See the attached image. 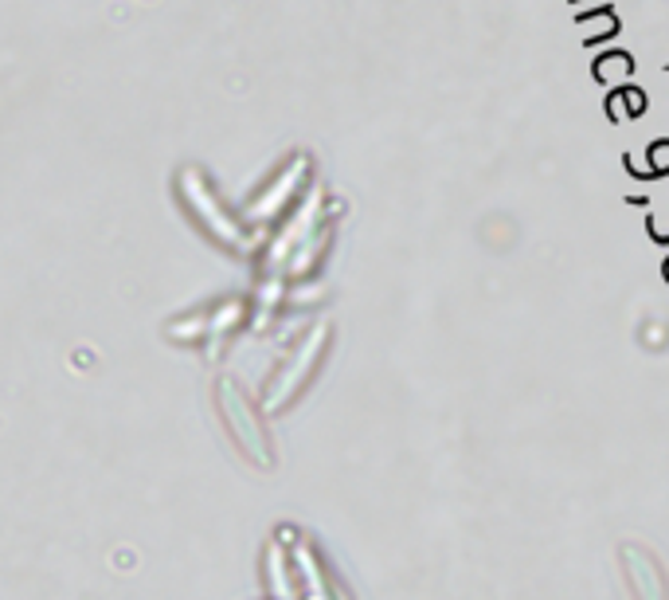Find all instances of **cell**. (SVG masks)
<instances>
[{"mask_svg": "<svg viewBox=\"0 0 669 600\" xmlns=\"http://www.w3.org/2000/svg\"><path fill=\"white\" fill-rule=\"evenodd\" d=\"M176 197L181 205L193 212V220L205 228L208 236L220 240L223 247H235V252H247L251 247V236H247V228L239 224L232 208L223 205L220 193L212 188V181L200 173V169H181L176 173Z\"/></svg>", "mask_w": 669, "mask_h": 600, "instance_id": "1", "label": "cell"}, {"mask_svg": "<svg viewBox=\"0 0 669 600\" xmlns=\"http://www.w3.org/2000/svg\"><path fill=\"white\" fill-rule=\"evenodd\" d=\"M301 173H306V161L301 158L282 169L278 177H274L271 185L262 188L259 197L247 205V224H267V220H274V212H282V208L290 205V197L298 193V185H301Z\"/></svg>", "mask_w": 669, "mask_h": 600, "instance_id": "2", "label": "cell"}, {"mask_svg": "<svg viewBox=\"0 0 669 600\" xmlns=\"http://www.w3.org/2000/svg\"><path fill=\"white\" fill-rule=\"evenodd\" d=\"M220 408H223V416H227V424H232V432L239 436L243 448H247V452H255V448L262 443L259 440V428H255L251 408H247V401H243V393L235 389L232 381L220 389Z\"/></svg>", "mask_w": 669, "mask_h": 600, "instance_id": "3", "label": "cell"}, {"mask_svg": "<svg viewBox=\"0 0 669 600\" xmlns=\"http://www.w3.org/2000/svg\"><path fill=\"white\" fill-rule=\"evenodd\" d=\"M666 275H669V267H666Z\"/></svg>", "mask_w": 669, "mask_h": 600, "instance_id": "4", "label": "cell"}]
</instances>
